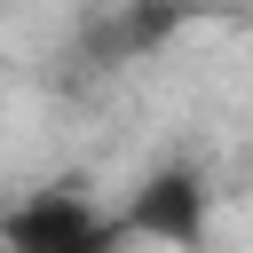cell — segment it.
Masks as SVG:
<instances>
[{
  "instance_id": "2",
  "label": "cell",
  "mask_w": 253,
  "mask_h": 253,
  "mask_svg": "<svg viewBox=\"0 0 253 253\" xmlns=\"http://www.w3.org/2000/svg\"><path fill=\"white\" fill-rule=\"evenodd\" d=\"M119 229H142V237L190 245V237H198V182H182V174H158V182L134 198V213H126Z\"/></svg>"
},
{
  "instance_id": "1",
  "label": "cell",
  "mask_w": 253,
  "mask_h": 253,
  "mask_svg": "<svg viewBox=\"0 0 253 253\" xmlns=\"http://www.w3.org/2000/svg\"><path fill=\"white\" fill-rule=\"evenodd\" d=\"M0 237H8V253H111L126 229L103 221L79 190H32L24 206H8Z\"/></svg>"
}]
</instances>
